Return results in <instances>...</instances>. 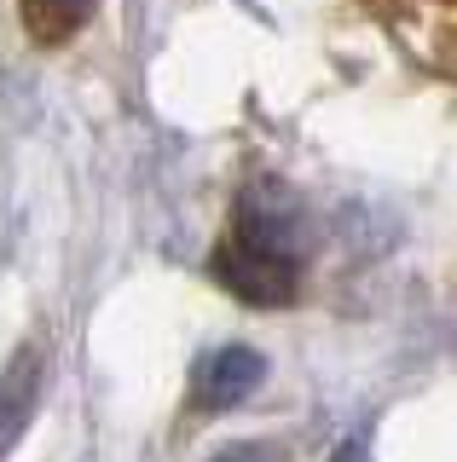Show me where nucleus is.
I'll return each instance as SVG.
<instances>
[{
    "label": "nucleus",
    "instance_id": "nucleus-2",
    "mask_svg": "<svg viewBox=\"0 0 457 462\" xmlns=\"http://www.w3.org/2000/svg\"><path fill=\"white\" fill-rule=\"evenodd\" d=\"M261 375H266V358L255 346H214L191 370V404L197 411H232L261 387Z\"/></svg>",
    "mask_w": 457,
    "mask_h": 462
},
{
    "label": "nucleus",
    "instance_id": "nucleus-3",
    "mask_svg": "<svg viewBox=\"0 0 457 462\" xmlns=\"http://www.w3.org/2000/svg\"><path fill=\"white\" fill-rule=\"evenodd\" d=\"M41 375H47V365H41V346H18V353H12V365L0 370V462H6V451L35 422Z\"/></svg>",
    "mask_w": 457,
    "mask_h": 462
},
{
    "label": "nucleus",
    "instance_id": "nucleus-5",
    "mask_svg": "<svg viewBox=\"0 0 457 462\" xmlns=\"http://www.w3.org/2000/svg\"><path fill=\"white\" fill-rule=\"evenodd\" d=\"M209 462H284V451L266 445V439H232V445H220Z\"/></svg>",
    "mask_w": 457,
    "mask_h": 462
},
{
    "label": "nucleus",
    "instance_id": "nucleus-6",
    "mask_svg": "<svg viewBox=\"0 0 457 462\" xmlns=\"http://www.w3.org/2000/svg\"><path fill=\"white\" fill-rule=\"evenodd\" d=\"M331 462H370V451H365V445H359V439H341Z\"/></svg>",
    "mask_w": 457,
    "mask_h": 462
},
{
    "label": "nucleus",
    "instance_id": "nucleus-1",
    "mask_svg": "<svg viewBox=\"0 0 457 462\" xmlns=\"http://www.w3.org/2000/svg\"><path fill=\"white\" fill-rule=\"evenodd\" d=\"M209 272H214V283L232 289L249 307H284V300H295V254H278L266 243L244 237V231L226 237L209 254Z\"/></svg>",
    "mask_w": 457,
    "mask_h": 462
},
{
    "label": "nucleus",
    "instance_id": "nucleus-4",
    "mask_svg": "<svg viewBox=\"0 0 457 462\" xmlns=\"http://www.w3.org/2000/svg\"><path fill=\"white\" fill-rule=\"evenodd\" d=\"M98 12V0H23V29L41 47H59Z\"/></svg>",
    "mask_w": 457,
    "mask_h": 462
}]
</instances>
